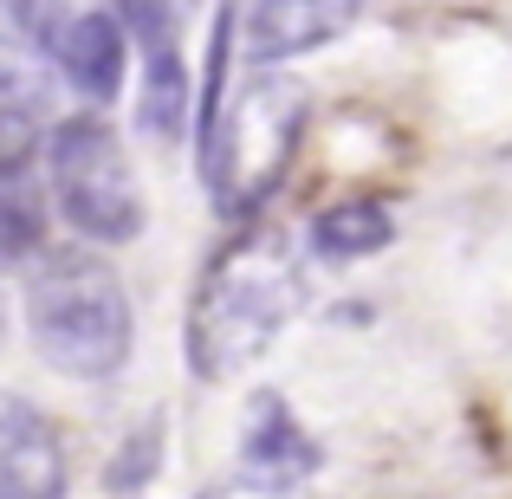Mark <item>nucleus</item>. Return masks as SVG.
Returning a JSON list of instances; mask_svg holds the SVG:
<instances>
[{
    "label": "nucleus",
    "mask_w": 512,
    "mask_h": 499,
    "mask_svg": "<svg viewBox=\"0 0 512 499\" xmlns=\"http://www.w3.org/2000/svg\"><path fill=\"white\" fill-rule=\"evenodd\" d=\"M299 260L279 234H240L208 260L188 305V370L201 383H234L299 312Z\"/></svg>",
    "instance_id": "nucleus-1"
},
{
    "label": "nucleus",
    "mask_w": 512,
    "mask_h": 499,
    "mask_svg": "<svg viewBox=\"0 0 512 499\" xmlns=\"http://www.w3.org/2000/svg\"><path fill=\"white\" fill-rule=\"evenodd\" d=\"M26 331L59 376H117L130 363V299L124 279L85 247H52L26 286Z\"/></svg>",
    "instance_id": "nucleus-2"
},
{
    "label": "nucleus",
    "mask_w": 512,
    "mask_h": 499,
    "mask_svg": "<svg viewBox=\"0 0 512 499\" xmlns=\"http://www.w3.org/2000/svg\"><path fill=\"white\" fill-rule=\"evenodd\" d=\"M305 137V91L292 78H247L201 124V182L221 214H253L292 169Z\"/></svg>",
    "instance_id": "nucleus-3"
},
{
    "label": "nucleus",
    "mask_w": 512,
    "mask_h": 499,
    "mask_svg": "<svg viewBox=\"0 0 512 499\" xmlns=\"http://www.w3.org/2000/svg\"><path fill=\"white\" fill-rule=\"evenodd\" d=\"M46 169H52V195H59L65 221L78 234L104 240V247H124V240L143 234L137 169H130L124 143H117V130L104 117H65L52 130Z\"/></svg>",
    "instance_id": "nucleus-4"
},
{
    "label": "nucleus",
    "mask_w": 512,
    "mask_h": 499,
    "mask_svg": "<svg viewBox=\"0 0 512 499\" xmlns=\"http://www.w3.org/2000/svg\"><path fill=\"white\" fill-rule=\"evenodd\" d=\"M7 7L33 33V46L59 65V78H72L98 104L117 98V85H124V26L111 20V7H98V0H7Z\"/></svg>",
    "instance_id": "nucleus-5"
},
{
    "label": "nucleus",
    "mask_w": 512,
    "mask_h": 499,
    "mask_svg": "<svg viewBox=\"0 0 512 499\" xmlns=\"http://www.w3.org/2000/svg\"><path fill=\"white\" fill-rule=\"evenodd\" d=\"M111 20L130 26L143 46V130L175 137L188 124V65H182V26H175V0H111Z\"/></svg>",
    "instance_id": "nucleus-6"
},
{
    "label": "nucleus",
    "mask_w": 512,
    "mask_h": 499,
    "mask_svg": "<svg viewBox=\"0 0 512 499\" xmlns=\"http://www.w3.org/2000/svg\"><path fill=\"white\" fill-rule=\"evenodd\" d=\"M0 499H65V454L26 396H0Z\"/></svg>",
    "instance_id": "nucleus-7"
},
{
    "label": "nucleus",
    "mask_w": 512,
    "mask_h": 499,
    "mask_svg": "<svg viewBox=\"0 0 512 499\" xmlns=\"http://www.w3.org/2000/svg\"><path fill=\"white\" fill-rule=\"evenodd\" d=\"M363 0H253L247 13V59L279 65V59H299V52L331 46L338 33L357 26Z\"/></svg>",
    "instance_id": "nucleus-8"
},
{
    "label": "nucleus",
    "mask_w": 512,
    "mask_h": 499,
    "mask_svg": "<svg viewBox=\"0 0 512 499\" xmlns=\"http://www.w3.org/2000/svg\"><path fill=\"white\" fill-rule=\"evenodd\" d=\"M312 467H318V448H312V435L292 422V409L279 396H253L247 428H240V474L273 480V487H299Z\"/></svg>",
    "instance_id": "nucleus-9"
},
{
    "label": "nucleus",
    "mask_w": 512,
    "mask_h": 499,
    "mask_svg": "<svg viewBox=\"0 0 512 499\" xmlns=\"http://www.w3.org/2000/svg\"><path fill=\"white\" fill-rule=\"evenodd\" d=\"M389 240H396V214L370 195H350L312 221V253H325V260H370Z\"/></svg>",
    "instance_id": "nucleus-10"
},
{
    "label": "nucleus",
    "mask_w": 512,
    "mask_h": 499,
    "mask_svg": "<svg viewBox=\"0 0 512 499\" xmlns=\"http://www.w3.org/2000/svg\"><path fill=\"white\" fill-rule=\"evenodd\" d=\"M39 240H46L39 195L20 182V175H0V260H26Z\"/></svg>",
    "instance_id": "nucleus-11"
},
{
    "label": "nucleus",
    "mask_w": 512,
    "mask_h": 499,
    "mask_svg": "<svg viewBox=\"0 0 512 499\" xmlns=\"http://www.w3.org/2000/svg\"><path fill=\"white\" fill-rule=\"evenodd\" d=\"M299 487H273V480H253V474H227V480H214L201 499H292Z\"/></svg>",
    "instance_id": "nucleus-12"
}]
</instances>
